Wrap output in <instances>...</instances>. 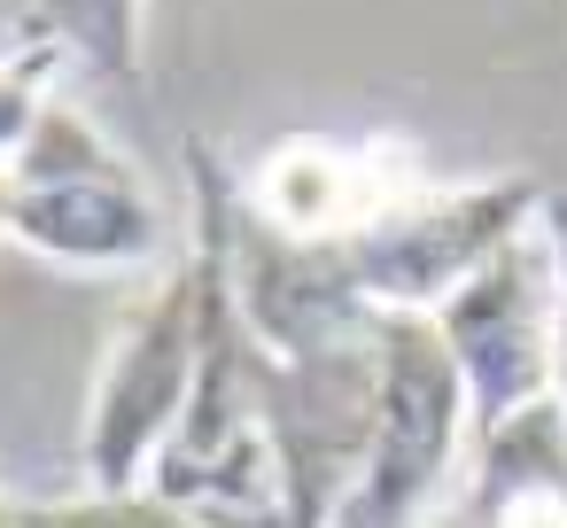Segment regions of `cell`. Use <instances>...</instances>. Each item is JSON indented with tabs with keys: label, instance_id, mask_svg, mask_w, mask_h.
Returning <instances> with one entry per match:
<instances>
[{
	"label": "cell",
	"instance_id": "obj_9",
	"mask_svg": "<svg viewBox=\"0 0 567 528\" xmlns=\"http://www.w3.org/2000/svg\"><path fill=\"white\" fill-rule=\"evenodd\" d=\"M513 497H567V404L544 396L513 412L505 427L474 435V482H466V528H482Z\"/></svg>",
	"mask_w": 567,
	"mask_h": 528
},
{
	"label": "cell",
	"instance_id": "obj_5",
	"mask_svg": "<svg viewBox=\"0 0 567 528\" xmlns=\"http://www.w3.org/2000/svg\"><path fill=\"white\" fill-rule=\"evenodd\" d=\"M257 435L272 451L280 520L334 528L373 443V334L311 358H272L257 396Z\"/></svg>",
	"mask_w": 567,
	"mask_h": 528
},
{
	"label": "cell",
	"instance_id": "obj_11",
	"mask_svg": "<svg viewBox=\"0 0 567 528\" xmlns=\"http://www.w3.org/2000/svg\"><path fill=\"white\" fill-rule=\"evenodd\" d=\"M63 79H71V71H63L55 55H40V48H9V40H0V172L24 156V141H32V125H40V110L55 102Z\"/></svg>",
	"mask_w": 567,
	"mask_h": 528
},
{
	"label": "cell",
	"instance_id": "obj_13",
	"mask_svg": "<svg viewBox=\"0 0 567 528\" xmlns=\"http://www.w3.org/2000/svg\"><path fill=\"white\" fill-rule=\"evenodd\" d=\"M0 241H9V172H0Z\"/></svg>",
	"mask_w": 567,
	"mask_h": 528
},
{
	"label": "cell",
	"instance_id": "obj_10",
	"mask_svg": "<svg viewBox=\"0 0 567 528\" xmlns=\"http://www.w3.org/2000/svg\"><path fill=\"white\" fill-rule=\"evenodd\" d=\"M17 528H210V520L156 497V489H125V497L86 489V497H55V505L17 497Z\"/></svg>",
	"mask_w": 567,
	"mask_h": 528
},
{
	"label": "cell",
	"instance_id": "obj_3",
	"mask_svg": "<svg viewBox=\"0 0 567 528\" xmlns=\"http://www.w3.org/2000/svg\"><path fill=\"white\" fill-rule=\"evenodd\" d=\"M544 179L528 172H505V179H466V187H427L412 210L381 218L373 234L358 241H334L342 249V272L350 288L365 296V311H412V319H435L497 249H513L520 234H536L544 218Z\"/></svg>",
	"mask_w": 567,
	"mask_h": 528
},
{
	"label": "cell",
	"instance_id": "obj_1",
	"mask_svg": "<svg viewBox=\"0 0 567 528\" xmlns=\"http://www.w3.org/2000/svg\"><path fill=\"white\" fill-rule=\"evenodd\" d=\"M9 241L63 272H133L164 257L172 210L141 179L133 156H117L86 110L63 94L40 110L24 156L9 164Z\"/></svg>",
	"mask_w": 567,
	"mask_h": 528
},
{
	"label": "cell",
	"instance_id": "obj_6",
	"mask_svg": "<svg viewBox=\"0 0 567 528\" xmlns=\"http://www.w3.org/2000/svg\"><path fill=\"white\" fill-rule=\"evenodd\" d=\"M427 187V156L404 133H288L249 164L241 203L280 241H358Z\"/></svg>",
	"mask_w": 567,
	"mask_h": 528
},
{
	"label": "cell",
	"instance_id": "obj_8",
	"mask_svg": "<svg viewBox=\"0 0 567 528\" xmlns=\"http://www.w3.org/2000/svg\"><path fill=\"white\" fill-rule=\"evenodd\" d=\"M141 24H148L141 0H24L17 24L0 40H9V48H40L63 71L133 94L141 86Z\"/></svg>",
	"mask_w": 567,
	"mask_h": 528
},
{
	"label": "cell",
	"instance_id": "obj_7",
	"mask_svg": "<svg viewBox=\"0 0 567 528\" xmlns=\"http://www.w3.org/2000/svg\"><path fill=\"white\" fill-rule=\"evenodd\" d=\"M435 334L466 381L474 435L544 404L551 396V249H544V234H520L513 249H497L435 311Z\"/></svg>",
	"mask_w": 567,
	"mask_h": 528
},
{
	"label": "cell",
	"instance_id": "obj_12",
	"mask_svg": "<svg viewBox=\"0 0 567 528\" xmlns=\"http://www.w3.org/2000/svg\"><path fill=\"white\" fill-rule=\"evenodd\" d=\"M536 234H544V249H551V396L567 404V187L544 195Z\"/></svg>",
	"mask_w": 567,
	"mask_h": 528
},
{
	"label": "cell",
	"instance_id": "obj_2",
	"mask_svg": "<svg viewBox=\"0 0 567 528\" xmlns=\"http://www.w3.org/2000/svg\"><path fill=\"white\" fill-rule=\"evenodd\" d=\"M474 443L466 381L435 334V319L389 311L373 327V443L365 474L334 528H427L458 451Z\"/></svg>",
	"mask_w": 567,
	"mask_h": 528
},
{
	"label": "cell",
	"instance_id": "obj_4",
	"mask_svg": "<svg viewBox=\"0 0 567 528\" xmlns=\"http://www.w3.org/2000/svg\"><path fill=\"white\" fill-rule=\"evenodd\" d=\"M195 327H203V296H195V265L179 257L156 296L133 311V327L102 350V373H94V396H86V489L102 497H125V489H148L179 412H187V389H195Z\"/></svg>",
	"mask_w": 567,
	"mask_h": 528
}]
</instances>
